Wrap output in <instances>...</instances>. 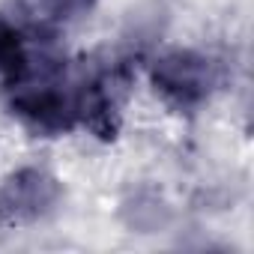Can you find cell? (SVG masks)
I'll use <instances>...</instances> for the list:
<instances>
[{
	"label": "cell",
	"mask_w": 254,
	"mask_h": 254,
	"mask_svg": "<svg viewBox=\"0 0 254 254\" xmlns=\"http://www.w3.org/2000/svg\"><path fill=\"white\" fill-rule=\"evenodd\" d=\"M51 197H54L51 180H45L36 171L15 177L3 191H0V203H3L12 215H36L39 209H45V203Z\"/></svg>",
	"instance_id": "obj_2"
},
{
	"label": "cell",
	"mask_w": 254,
	"mask_h": 254,
	"mask_svg": "<svg viewBox=\"0 0 254 254\" xmlns=\"http://www.w3.org/2000/svg\"><path fill=\"white\" fill-rule=\"evenodd\" d=\"M156 84L180 102L200 99L206 90V66H203V60H197L191 54H171L159 63Z\"/></svg>",
	"instance_id": "obj_1"
},
{
	"label": "cell",
	"mask_w": 254,
	"mask_h": 254,
	"mask_svg": "<svg viewBox=\"0 0 254 254\" xmlns=\"http://www.w3.org/2000/svg\"><path fill=\"white\" fill-rule=\"evenodd\" d=\"M93 3V0H51V6H54V12H66V15H75V12H84L87 6Z\"/></svg>",
	"instance_id": "obj_3"
}]
</instances>
